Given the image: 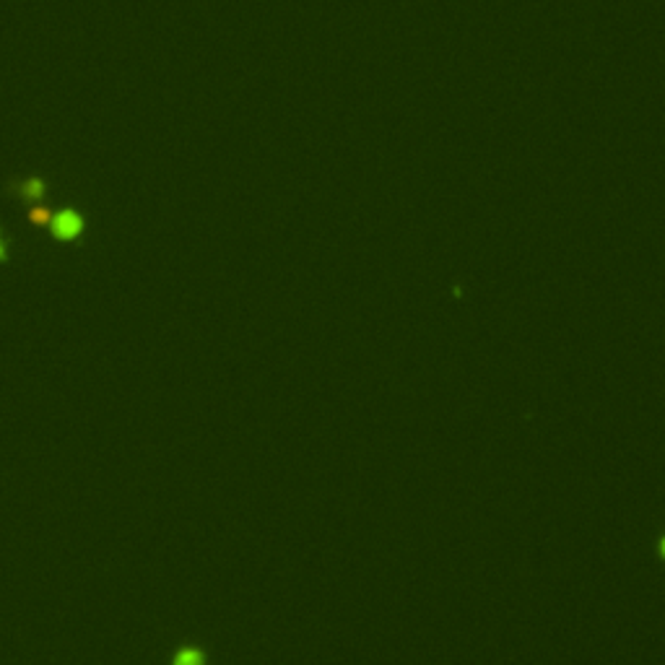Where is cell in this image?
I'll return each mask as SVG.
<instances>
[{
	"label": "cell",
	"instance_id": "cell-1",
	"mask_svg": "<svg viewBox=\"0 0 665 665\" xmlns=\"http://www.w3.org/2000/svg\"><path fill=\"white\" fill-rule=\"evenodd\" d=\"M47 227H50L52 237L58 239V242H76V239L83 234L86 224H83V216H81L79 211L63 208V211H58V213H52V219Z\"/></svg>",
	"mask_w": 665,
	"mask_h": 665
},
{
	"label": "cell",
	"instance_id": "cell-2",
	"mask_svg": "<svg viewBox=\"0 0 665 665\" xmlns=\"http://www.w3.org/2000/svg\"><path fill=\"white\" fill-rule=\"evenodd\" d=\"M10 190H13L26 206H37V203L47 195V182L42 177H24L19 179V182H13Z\"/></svg>",
	"mask_w": 665,
	"mask_h": 665
},
{
	"label": "cell",
	"instance_id": "cell-3",
	"mask_svg": "<svg viewBox=\"0 0 665 665\" xmlns=\"http://www.w3.org/2000/svg\"><path fill=\"white\" fill-rule=\"evenodd\" d=\"M26 219H29V224H34V227H47L52 219V211L47 208V206H29V213H26Z\"/></svg>",
	"mask_w": 665,
	"mask_h": 665
},
{
	"label": "cell",
	"instance_id": "cell-4",
	"mask_svg": "<svg viewBox=\"0 0 665 665\" xmlns=\"http://www.w3.org/2000/svg\"><path fill=\"white\" fill-rule=\"evenodd\" d=\"M174 665H203V655L195 652V650H185V652H179L177 655Z\"/></svg>",
	"mask_w": 665,
	"mask_h": 665
},
{
	"label": "cell",
	"instance_id": "cell-5",
	"mask_svg": "<svg viewBox=\"0 0 665 665\" xmlns=\"http://www.w3.org/2000/svg\"><path fill=\"white\" fill-rule=\"evenodd\" d=\"M6 258H8V245H6L3 239H0V263H3Z\"/></svg>",
	"mask_w": 665,
	"mask_h": 665
},
{
	"label": "cell",
	"instance_id": "cell-6",
	"mask_svg": "<svg viewBox=\"0 0 665 665\" xmlns=\"http://www.w3.org/2000/svg\"><path fill=\"white\" fill-rule=\"evenodd\" d=\"M0 239H3V234H0Z\"/></svg>",
	"mask_w": 665,
	"mask_h": 665
}]
</instances>
